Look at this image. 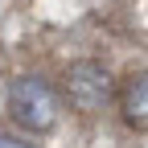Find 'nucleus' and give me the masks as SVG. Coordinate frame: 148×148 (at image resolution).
Segmentation results:
<instances>
[{"mask_svg":"<svg viewBox=\"0 0 148 148\" xmlns=\"http://www.w3.org/2000/svg\"><path fill=\"white\" fill-rule=\"evenodd\" d=\"M8 115L29 127V132H45V127L58 123V95L45 78L37 74H21V78L8 82Z\"/></svg>","mask_w":148,"mask_h":148,"instance_id":"obj_1","label":"nucleus"},{"mask_svg":"<svg viewBox=\"0 0 148 148\" xmlns=\"http://www.w3.org/2000/svg\"><path fill=\"white\" fill-rule=\"evenodd\" d=\"M66 99L74 111H82V115H99V111L115 99V78L107 74L103 62H74L66 70Z\"/></svg>","mask_w":148,"mask_h":148,"instance_id":"obj_2","label":"nucleus"},{"mask_svg":"<svg viewBox=\"0 0 148 148\" xmlns=\"http://www.w3.org/2000/svg\"><path fill=\"white\" fill-rule=\"evenodd\" d=\"M119 115H123L127 127L148 132V70L132 74V78L119 86Z\"/></svg>","mask_w":148,"mask_h":148,"instance_id":"obj_3","label":"nucleus"}]
</instances>
